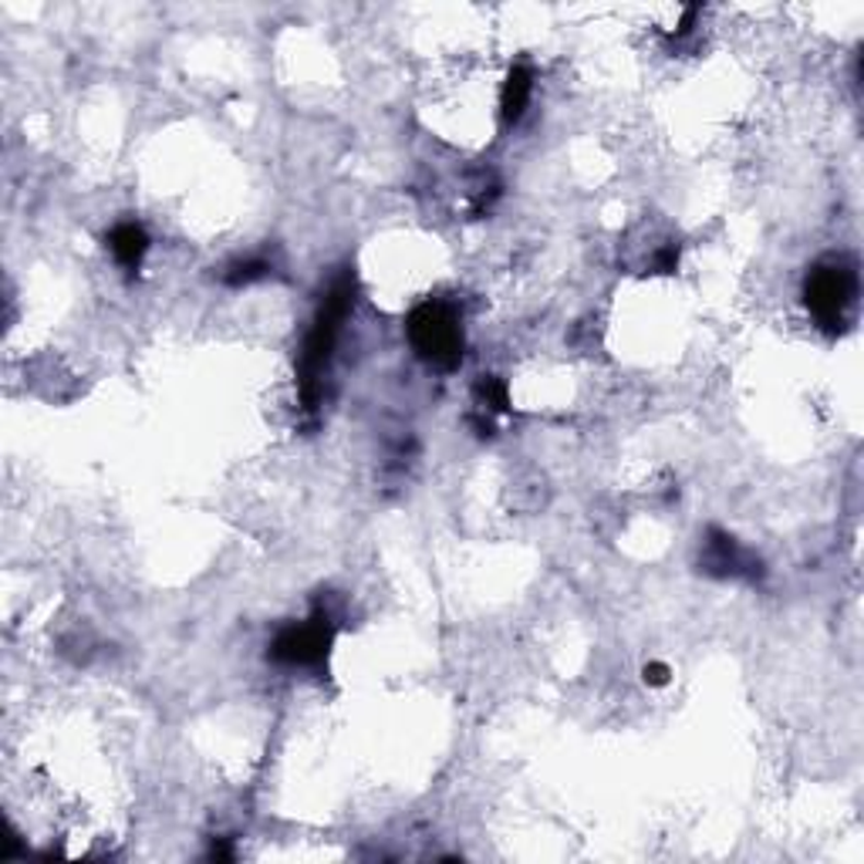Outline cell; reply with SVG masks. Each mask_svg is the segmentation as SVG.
Instances as JSON below:
<instances>
[{"instance_id":"1","label":"cell","mask_w":864,"mask_h":864,"mask_svg":"<svg viewBox=\"0 0 864 864\" xmlns=\"http://www.w3.org/2000/svg\"><path fill=\"white\" fill-rule=\"evenodd\" d=\"M351 307V278H345L328 291L325 297V307L318 314V322H314L307 341H304V355H301V392H304V406L314 409L318 402V378L331 359V348H335V335L345 322V314Z\"/></svg>"},{"instance_id":"2","label":"cell","mask_w":864,"mask_h":864,"mask_svg":"<svg viewBox=\"0 0 864 864\" xmlns=\"http://www.w3.org/2000/svg\"><path fill=\"white\" fill-rule=\"evenodd\" d=\"M409 341L436 369H456L463 359V325L456 311L440 301H425L409 314Z\"/></svg>"},{"instance_id":"3","label":"cell","mask_w":864,"mask_h":864,"mask_svg":"<svg viewBox=\"0 0 864 864\" xmlns=\"http://www.w3.org/2000/svg\"><path fill=\"white\" fill-rule=\"evenodd\" d=\"M854 297H857V273H854V267H848L841 260L817 264L804 281L807 311L814 314V322L828 331L844 328Z\"/></svg>"},{"instance_id":"4","label":"cell","mask_w":864,"mask_h":864,"mask_svg":"<svg viewBox=\"0 0 864 864\" xmlns=\"http://www.w3.org/2000/svg\"><path fill=\"white\" fill-rule=\"evenodd\" d=\"M335 642V624L328 611H314L304 624H291L273 639L270 655L284 665H322Z\"/></svg>"},{"instance_id":"5","label":"cell","mask_w":864,"mask_h":864,"mask_svg":"<svg viewBox=\"0 0 864 864\" xmlns=\"http://www.w3.org/2000/svg\"><path fill=\"white\" fill-rule=\"evenodd\" d=\"M710 554H705V564L710 568H720V574H733V577H754V574H760V564L746 554V551H739L736 547V540L729 537V534H723V530H710Z\"/></svg>"},{"instance_id":"6","label":"cell","mask_w":864,"mask_h":864,"mask_svg":"<svg viewBox=\"0 0 864 864\" xmlns=\"http://www.w3.org/2000/svg\"><path fill=\"white\" fill-rule=\"evenodd\" d=\"M108 250L112 257L119 260L126 270H136L149 250V237H145V230L139 223H119L112 233H108Z\"/></svg>"},{"instance_id":"7","label":"cell","mask_w":864,"mask_h":864,"mask_svg":"<svg viewBox=\"0 0 864 864\" xmlns=\"http://www.w3.org/2000/svg\"><path fill=\"white\" fill-rule=\"evenodd\" d=\"M530 92H534V74H530V68L517 65L514 71L506 74V85H503V95H500V108H503L506 122L521 119L527 102H530Z\"/></svg>"},{"instance_id":"8","label":"cell","mask_w":864,"mask_h":864,"mask_svg":"<svg viewBox=\"0 0 864 864\" xmlns=\"http://www.w3.org/2000/svg\"><path fill=\"white\" fill-rule=\"evenodd\" d=\"M477 406L483 412H506L510 409V392H506V382L493 378V375H483L477 382Z\"/></svg>"},{"instance_id":"9","label":"cell","mask_w":864,"mask_h":864,"mask_svg":"<svg viewBox=\"0 0 864 864\" xmlns=\"http://www.w3.org/2000/svg\"><path fill=\"white\" fill-rule=\"evenodd\" d=\"M270 267L264 264V260H247V264H237L233 267L230 273H226V281L233 284V288H241V284H250V281H257V278H264Z\"/></svg>"},{"instance_id":"10","label":"cell","mask_w":864,"mask_h":864,"mask_svg":"<svg viewBox=\"0 0 864 864\" xmlns=\"http://www.w3.org/2000/svg\"><path fill=\"white\" fill-rule=\"evenodd\" d=\"M645 682H649V686H665V682H669V669H665L662 662L645 665Z\"/></svg>"}]
</instances>
